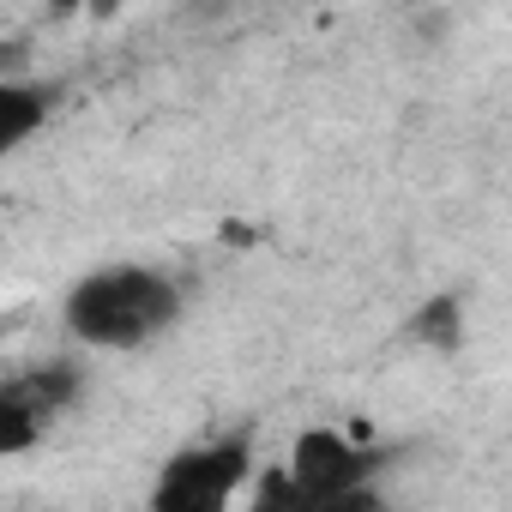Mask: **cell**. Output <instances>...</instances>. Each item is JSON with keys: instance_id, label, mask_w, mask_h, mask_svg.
<instances>
[{"instance_id": "obj_1", "label": "cell", "mask_w": 512, "mask_h": 512, "mask_svg": "<svg viewBox=\"0 0 512 512\" xmlns=\"http://www.w3.org/2000/svg\"><path fill=\"white\" fill-rule=\"evenodd\" d=\"M181 308L187 296L175 278L151 266H103L67 290L61 320L85 350H145L163 332H175Z\"/></svg>"}, {"instance_id": "obj_2", "label": "cell", "mask_w": 512, "mask_h": 512, "mask_svg": "<svg viewBox=\"0 0 512 512\" xmlns=\"http://www.w3.org/2000/svg\"><path fill=\"white\" fill-rule=\"evenodd\" d=\"M380 452L338 434V428H302L290 446V482H296V512H380L386 500L374 494Z\"/></svg>"}, {"instance_id": "obj_3", "label": "cell", "mask_w": 512, "mask_h": 512, "mask_svg": "<svg viewBox=\"0 0 512 512\" xmlns=\"http://www.w3.org/2000/svg\"><path fill=\"white\" fill-rule=\"evenodd\" d=\"M247 476H253V452L241 434L181 446L151 482V512H223L247 488Z\"/></svg>"}, {"instance_id": "obj_4", "label": "cell", "mask_w": 512, "mask_h": 512, "mask_svg": "<svg viewBox=\"0 0 512 512\" xmlns=\"http://www.w3.org/2000/svg\"><path fill=\"white\" fill-rule=\"evenodd\" d=\"M79 392L85 374L73 362H37L25 374H7L0 380V458L43 446V434L79 404Z\"/></svg>"}, {"instance_id": "obj_5", "label": "cell", "mask_w": 512, "mask_h": 512, "mask_svg": "<svg viewBox=\"0 0 512 512\" xmlns=\"http://www.w3.org/2000/svg\"><path fill=\"white\" fill-rule=\"evenodd\" d=\"M49 109L55 97L19 73H0V157H13L19 145H31L43 127H49Z\"/></svg>"}, {"instance_id": "obj_6", "label": "cell", "mask_w": 512, "mask_h": 512, "mask_svg": "<svg viewBox=\"0 0 512 512\" xmlns=\"http://www.w3.org/2000/svg\"><path fill=\"white\" fill-rule=\"evenodd\" d=\"M404 344H416L428 356H458L464 350V296L440 290V296L416 302L410 320H404Z\"/></svg>"}, {"instance_id": "obj_7", "label": "cell", "mask_w": 512, "mask_h": 512, "mask_svg": "<svg viewBox=\"0 0 512 512\" xmlns=\"http://www.w3.org/2000/svg\"><path fill=\"white\" fill-rule=\"evenodd\" d=\"M253 506H260V512H296V482H290V470H272V476L260 482V494H253Z\"/></svg>"}, {"instance_id": "obj_8", "label": "cell", "mask_w": 512, "mask_h": 512, "mask_svg": "<svg viewBox=\"0 0 512 512\" xmlns=\"http://www.w3.org/2000/svg\"><path fill=\"white\" fill-rule=\"evenodd\" d=\"M229 7H235V0H181V19H193V25H217Z\"/></svg>"}, {"instance_id": "obj_9", "label": "cell", "mask_w": 512, "mask_h": 512, "mask_svg": "<svg viewBox=\"0 0 512 512\" xmlns=\"http://www.w3.org/2000/svg\"><path fill=\"white\" fill-rule=\"evenodd\" d=\"M43 7H49L55 19H73V13H85V0H43Z\"/></svg>"}, {"instance_id": "obj_10", "label": "cell", "mask_w": 512, "mask_h": 512, "mask_svg": "<svg viewBox=\"0 0 512 512\" xmlns=\"http://www.w3.org/2000/svg\"><path fill=\"white\" fill-rule=\"evenodd\" d=\"M85 13H91V19H115V13H121V0H85Z\"/></svg>"}]
</instances>
